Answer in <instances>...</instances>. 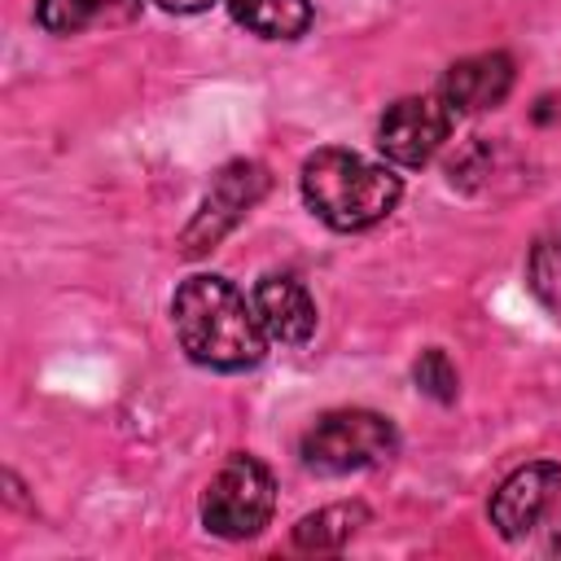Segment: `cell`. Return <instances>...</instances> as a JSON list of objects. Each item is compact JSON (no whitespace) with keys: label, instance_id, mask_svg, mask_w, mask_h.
Masks as SVG:
<instances>
[{"label":"cell","instance_id":"cell-7","mask_svg":"<svg viewBox=\"0 0 561 561\" xmlns=\"http://www.w3.org/2000/svg\"><path fill=\"white\" fill-rule=\"evenodd\" d=\"M561 495V465L557 460H530L522 469H513L500 491L491 495V526L504 539H522L539 526V517L548 513V504Z\"/></svg>","mask_w":561,"mask_h":561},{"label":"cell","instance_id":"cell-5","mask_svg":"<svg viewBox=\"0 0 561 561\" xmlns=\"http://www.w3.org/2000/svg\"><path fill=\"white\" fill-rule=\"evenodd\" d=\"M267 184H272V180H267V167H263V162L237 158V162L219 167V171L210 175V188H206L197 215H193L188 228L180 232V254L197 259V254L215 250V245L245 219V210L267 193Z\"/></svg>","mask_w":561,"mask_h":561},{"label":"cell","instance_id":"cell-9","mask_svg":"<svg viewBox=\"0 0 561 561\" xmlns=\"http://www.w3.org/2000/svg\"><path fill=\"white\" fill-rule=\"evenodd\" d=\"M254 311H259V324L267 329L272 342H285V346H298L316 333V302L307 294L302 280L285 276V272H267L259 285H254Z\"/></svg>","mask_w":561,"mask_h":561},{"label":"cell","instance_id":"cell-15","mask_svg":"<svg viewBox=\"0 0 561 561\" xmlns=\"http://www.w3.org/2000/svg\"><path fill=\"white\" fill-rule=\"evenodd\" d=\"M167 13H202V9H210L215 0H158Z\"/></svg>","mask_w":561,"mask_h":561},{"label":"cell","instance_id":"cell-3","mask_svg":"<svg viewBox=\"0 0 561 561\" xmlns=\"http://www.w3.org/2000/svg\"><path fill=\"white\" fill-rule=\"evenodd\" d=\"M394 447H399V434L390 416L368 408H333L316 416V425L302 434L298 456L316 473H355V469L381 465L386 456H394Z\"/></svg>","mask_w":561,"mask_h":561},{"label":"cell","instance_id":"cell-4","mask_svg":"<svg viewBox=\"0 0 561 561\" xmlns=\"http://www.w3.org/2000/svg\"><path fill=\"white\" fill-rule=\"evenodd\" d=\"M272 508H276L272 469L250 451L228 456L210 478V486L202 491V522L219 539H254L272 522Z\"/></svg>","mask_w":561,"mask_h":561},{"label":"cell","instance_id":"cell-12","mask_svg":"<svg viewBox=\"0 0 561 561\" xmlns=\"http://www.w3.org/2000/svg\"><path fill=\"white\" fill-rule=\"evenodd\" d=\"M359 526H368V508H364L359 500H342V504H329V508L307 513V517L294 526V543L307 548V552H333V548H342Z\"/></svg>","mask_w":561,"mask_h":561},{"label":"cell","instance_id":"cell-8","mask_svg":"<svg viewBox=\"0 0 561 561\" xmlns=\"http://www.w3.org/2000/svg\"><path fill=\"white\" fill-rule=\"evenodd\" d=\"M443 101L460 114L495 110L513 92V57L508 53H473L447 66L443 75Z\"/></svg>","mask_w":561,"mask_h":561},{"label":"cell","instance_id":"cell-13","mask_svg":"<svg viewBox=\"0 0 561 561\" xmlns=\"http://www.w3.org/2000/svg\"><path fill=\"white\" fill-rule=\"evenodd\" d=\"M526 276H530V289L539 294L543 307L561 311V245L557 241H539L530 250V263H526Z\"/></svg>","mask_w":561,"mask_h":561},{"label":"cell","instance_id":"cell-1","mask_svg":"<svg viewBox=\"0 0 561 561\" xmlns=\"http://www.w3.org/2000/svg\"><path fill=\"white\" fill-rule=\"evenodd\" d=\"M171 324L184 346V355L215 373H241L254 368L267 355V329L259 324L254 302L245 294L210 272L188 276L171 298Z\"/></svg>","mask_w":561,"mask_h":561},{"label":"cell","instance_id":"cell-11","mask_svg":"<svg viewBox=\"0 0 561 561\" xmlns=\"http://www.w3.org/2000/svg\"><path fill=\"white\" fill-rule=\"evenodd\" d=\"M232 18L259 39H298L311 26V0H228Z\"/></svg>","mask_w":561,"mask_h":561},{"label":"cell","instance_id":"cell-2","mask_svg":"<svg viewBox=\"0 0 561 561\" xmlns=\"http://www.w3.org/2000/svg\"><path fill=\"white\" fill-rule=\"evenodd\" d=\"M298 188H302V202L311 206V215L320 224H329L333 232H364V228L381 224L403 197V180L390 167L368 162L364 153L337 149V145L316 149L302 162Z\"/></svg>","mask_w":561,"mask_h":561},{"label":"cell","instance_id":"cell-6","mask_svg":"<svg viewBox=\"0 0 561 561\" xmlns=\"http://www.w3.org/2000/svg\"><path fill=\"white\" fill-rule=\"evenodd\" d=\"M456 110L438 96H403L394 105H386L381 123H377V149L394 162V167H425L451 136Z\"/></svg>","mask_w":561,"mask_h":561},{"label":"cell","instance_id":"cell-14","mask_svg":"<svg viewBox=\"0 0 561 561\" xmlns=\"http://www.w3.org/2000/svg\"><path fill=\"white\" fill-rule=\"evenodd\" d=\"M412 377H416V386H421L430 399H438V403H451V399H456V390H460L456 364H451V359H447V351H438V346L421 351V359H416Z\"/></svg>","mask_w":561,"mask_h":561},{"label":"cell","instance_id":"cell-10","mask_svg":"<svg viewBox=\"0 0 561 561\" xmlns=\"http://www.w3.org/2000/svg\"><path fill=\"white\" fill-rule=\"evenodd\" d=\"M145 0H35V22L48 35H83L136 22Z\"/></svg>","mask_w":561,"mask_h":561}]
</instances>
